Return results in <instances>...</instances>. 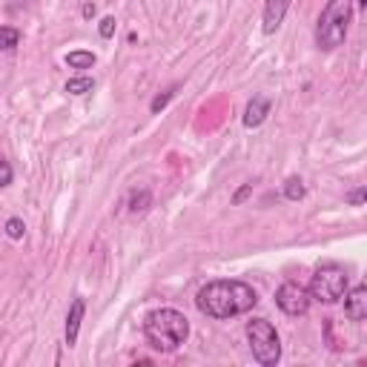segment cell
<instances>
[{
	"label": "cell",
	"instance_id": "12",
	"mask_svg": "<svg viewBox=\"0 0 367 367\" xmlns=\"http://www.w3.org/2000/svg\"><path fill=\"white\" fill-rule=\"evenodd\" d=\"M305 196H307V187H305V181H301V178H296V175H293V178L284 181V198L287 201H301Z\"/></svg>",
	"mask_w": 367,
	"mask_h": 367
},
{
	"label": "cell",
	"instance_id": "7",
	"mask_svg": "<svg viewBox=\"0 0 367 367\" xmlns=\"http://www.w3.org/2000/svg\"><path fill=\"white\" fill-rule=\"evenodd\" d=\"M344 316L350 318V322H364L367 318V287L364 284H356L353 290H347L344 296Z\"/></svg>",
	"mask_w": 367,
	"mask_h": 367
},
{
	"label": "cell",
	"instance_id": "21",
	"mask_svg": "<svg viewBox=\"0 0 367 367\" xmlns=\"http://www.w3.org/2000/svg\"><path fill=\"white\" fill-rule=\"evenodd\" d=\"M364 198H367V189H364V187L353 189V193H350V196H347V201H350V204H353V206H362V204H364Z\"/></svg>",
	"mask_w": 367,
	"mask_h": 367
},
{
	"label": "cell",
	"instance_id": "9",
	"mask_svg": "<svg viewBox=\"0 0 367 367\" xmlns=\"http://www.w3.org/2000/svg\"><path fill=\"white\" fill-rule=\"evenodd\" d=\"M84 313H86V301H84L81 296H75L72 305H69V313H67V344H69V347L78 344V333H81Z\"/></svg>",
	"mask_w": 367,
	"mask_h": 367
},
{
	"label": "cell",
	"instance_id": "13",
	"mask_svg": "<svg viewBox=\"0 0 367 367\" xmlns=\"http://www.w3.org/2000/svg\"><path fill=\"white\" fill-rule=\"evenodd\" d=\"M150 204H152V193H150V189H138V193L130 196V213H132V215L147 213Z\"/></svg>",
	"mask_w": 367,
	"mask_h": 367
},
{
	"label": "cell",
	"instance_id": "14",
	"mask_svg": "<svg viewBox=\"0 0 367 367\" xmlns=\"http://www.w3.org/2000/svg\"><path fill=\"white\" fill-rule=\"evenodd\" d=\"M18 43H21V32L18 29H14V26H0V49L12 52Z\"/></svg>",
	"mask_w": 367,
	"mask_h": 367
},
{
	"label": "cell",
	"instance_id": "5",
	"mask_svg": "<svg viewBox=\"0 0 367 367\" xmlns=\"http://www.w3.org/2000/svg\"><path fill=\"white\" fill-rule=\"evenodd\" d=\"M310 296L322 305H336L347 293V270L339 264H322L310 279Z\"/></svg>",
	"mask_w": 367,
	"mask_h": 367
},
{
	"label": "cell",
	"instance_id": "2",
	"mask_svg": "<svg viewBox=\"0 0 367 367\" xmlns=\"http://www.w3.org/2000/svg\"><path fill=\"white\" fill-rule=\"evenodd\" d=\"M143 336L158 353H175L189 336V318L175 307H158L143 318Z\"/></svg>",
	"mask_w": 367,
	"mask_h": 367
},
{
	"label": "cell",
	"instance_id": "8",
	"mask_svg": "<svg viewBox=\"0 0 367 367\" xmlns=\"http://www.w3.org/2000/svg\"><path fill=\"white\" fill-rule=\"evenodd\" d=\"M293 0H264V23H261V32L264 35H273L279 32V26L284 23V14L290 9Z\"/></svg>",
	"mask_w": 367,
	"mask_h": 367
},
{
	"label": "cell",
	"instance_id": "4",
	"mask_svg": "<svg viewBox=\"0 0 367 367\" xmlns=\"http://www.w3.org/2000/svg\"><path fill=\"white\" fill-rule=\"evenodd\" d=\"M247 342L252 350V359L261 367H276L281 359V339L276 327L267 322V318H252L247 322Z\"/></svg>",
	"mask_w": 367,
	"mask_h": 367
},
{
	"label": "cell",
	"instance_id": "11",
	"mask_svg": "<svg viewBox=\"0 0 367 367\" xmlns=\"http://www.w3.org/2000/svg\"><path fill=\"white\" fill-rule=\"evenodd\" d=\"M63 60H67L69 69H92V67H95V52H89V49H75V52H69Z\"/></svg>",
	"mask_w": 367,
	"mask_h": 367
},
{
	"label": "cell",
	"instance_id": "1",
	"mask_svg": "<svg viewBox=\"0 0 367 367\" xmlns=\"http://www.w3.org/2000/svg\"><path fill=\"white\" fill-rule=\"evenodd\" d=\"M255 305H259L255 290L247 281H235V279L210 281L196 296V307L210 318H233V316L250 313Z\"/></svg>",
	"mask_w": 367,
	"mask_h": 367
},
{
	"label": "cell",
	"instance_id": "18",
	"mask_svg": "<svg viewBox=\"0 0 367 367\" xmlns=\"http://www.w3.org/2000/svg\"><path fill=\"white\" fill-rule=\"evenodd\" d=\"M172 98H175V86H172V89H167L164 95H158V98H152V104H150V109H152V113L158 115V113H161V109H164V106H167V104H169Z\"/></svg>",
	"mask_w": 367,
	"mask_h": 367
},
{
	"label": "cell",
	"instance_id": "17",
	"mask_svg": "<svg viewBox=\"0 0 367 367\" xmlns=\"http://www.w3.org/2000/svg\"><path fill=\"white\" fill-rule=\"evenodd\" d=\"M115 26H118V21L113 18V14H106V18L98 23V35H101L104 40H109V38L115 35Z\"/></svg>",
	"mask_w": 367,
	"mask_h": 367
},
{
	"label": "cell",
	"instance_id": "22",
	"mask_svg": "<svg viewBox=\"0 0 367 367\" xmlns=\"http://www.w3.org/2000/svg\"><path fill=\"white\" fill-rule=\"evenodd\" d=\"M95 12H98V9H95V3H84V9H81V14H84L86 21H89V18H95Z\"/></svg>",
	"mask_w": 367,
	"mask_h": 367
},
{
	"label": "cell",
	"instance_id": "6",
	"mask_svg": "<svg viewBox=\"0 0 367 367\" xmlns=\"http://www.w3.org/2000/svg\"><path fill=\"white\" fill-rule=\"evenodd\" d=\"M310 301H313L310 290L307 287H301V284H296V281H284L276 290V305L287 316H305L310 310Z\"/></svg>",
	"mask_w": 367,
	"mask_h": 367
},
{
	"label": "cell",
	"instance_id": "15",
	"mask_svg": "<svg viewBox=\"0 0 367 367\" xmlns=\"http://www.w3.org/2000/svg\"><path fill=\"white\" fill-rule=\"evenodd\" d=\"M92 89H95V81H92V78H86V75L69 78V81H67V92H69V95H86V92H92Z\"/></svg>",
	"mask_w": 367,
	"mask_h": 367
},
{
	"label": "cell",
	"instance_id": "16",
	"mask_svg": "<svg viewBox=\"0 0 367 367\" xmlns=\"http://www.w3.org/2000/svg\"><path fill=\"white\" fill-rule=\"evenodd\" d=\"M6 235L12 238V241H21V238L26 235V224H23V218H9V221H6Z\"/></svg>",
	"mask_w": 367,
	"mask_h": 367
},
{
	"label": "cell",
	"instance_id": "10",
	"mask_svg": "<svg viewBox=\"0 0 367 367\" xmlns=\"http://www.w3.org/2000/svg\"><path fill=\"white\" fill-rule=\"evenodd\" d=\"M270 98H264V95H255V98L247 104V109H244V126L247 130H255V126H261L264 121H267V115H270Z\"/></svg>",
	"mask_w": 367,
	"mask_h": 367
},
{
	"label": "cell",
	"instance_id": "20",
	"mask_svg": "<svg viewBox=\"0 0 367 367\" xmlns=\"http://www.w3.org/2000/svg\"><path fill=\"white\" fill-rule=\"evenodd\" d=\"M250 196H252V184H244L241 189H235V196H233V206H241Z\"/></svg>",
	"mask_w": 367,
	"mask_h": 367
},
{
	"label": "cell",
	"instance_id": "23",
	"mask_svg": "<svg viewBox=\"0 0 367 367\" xmlns=\"http://www.w3.org/2000/svg\"><path fill=\"white\" fill-rule=\"evenodd\" d=\"M356 3H359V9H364V6H367V0H356Z\"/></svg>",
	"mask_w": 367,
	"mask_h": 367
},
{
	"label": "cell",
	"instance_id": "3",
	"mask_svg": "<svg viewBox=\"0 0 367 367\" xmlns=\"http://www.w3.org/2000/svg\"><path fill=\"white\" fill-rule=\"evenodd\" d=\"M350 21H353V0H327L316 21V46L322 52L339 49L347 38Z\"/></svg>",
	"mask_w": 367,
	"mask_h": 367
},
{
	"label": "cell",
	"instance_id": "19",
	"mask_svg": "<svg viewBox=\"0 0 367 367\" xmlns=\"http://www.w3.org/2000/svg\"><path fill=\"white\" fill-rule=\"evenodd\" d=\"M12 178H14V169H12V164L6 161V158H0V189H3V187H9V184H12Z\"/></svg>",
	"mask_w": 367,
	"mask_h": 367
}]
</instances>
